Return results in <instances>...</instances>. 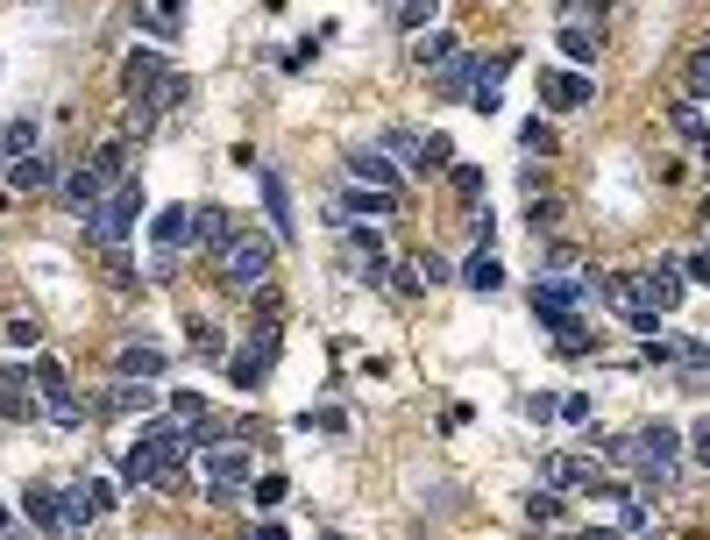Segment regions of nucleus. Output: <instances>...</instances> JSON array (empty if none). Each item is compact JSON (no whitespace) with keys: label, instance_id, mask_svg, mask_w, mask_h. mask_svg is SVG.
Wrapping results in <instances>:
<instances>
[{"label":"nucleus","instance_id":"nucleus-1","mask_svg":"<svg viewBox=\"0 0 710 540\" xmlns=\"http://www.w3.org/2000/svg\"><path fill=\"white\" fill-rule=\"evenodd\" d=\"M143 200H149V192H143V178H135V171L114 178L108 200L86 214V235H93V249H121V243H128V228L143 221Z\"/></svg>","mask_w":710,"mask_h":540},{"label":"nucleus","instance_id":"nucleus-2","mask_svg":"<svg viewBox=\"0 0 710 540\" xmlns=\"http://www.w3.org/2000/svg\"><path fill=\"white\" fill-rule=\"evenodd\" d=\"M597 292L611 299V313L632 327V335H654V327H661V313H668V306L654 299V284L640 278V270H597Z\"/></svg>","mask_w":710,"mask_h":540},{"label":"nucleus","instance_id":"nucleus-3","mask_svg":"<svg viewBox=\"0 0 710 540\" xmlns=\"http://www.w3.org/2000/svg\"><path fill=\"white\" fill-rule=\"evenodd\" d=\"M632 448H640V491H661V484H675L683 476V427L675 419H646L640 434H632Z\"/></svg>","mask_w":710,"mask_h":540},{"label":"nucleus","instance_id":"nucleus-4","mask_svg":"<svg viewBox=\"0 0 710 540\" xmlns=\"http://www.w3.org/2000/svg\"><path fill=\"white\" fill-rule=\"evenodd\" d=\"M540 484H554V491H576V498H597V505H611V498H626L632 484H618V476H604L590 455H540Z\"/></svg>","mask_w":710,"mask_h":540},{"label":"nucleus","instance_id":"nucleus-5","mask_svg":"<svg viewBox=\"0 0 710 540\" xmlns=\"http://www.w3.org/2000/svg\"><path fill=\"white\" fill-rule=\"evenodd\" d=\"M270 263H278V235H235L228 257H221L214 270H221V284H228V292L249 299L256 284H270Z\"/></svg>","mask_w":710,"mask_h":540},{"label":"nucleus","instance_id":"nucleus-6","mask_svg":"<svg viewBox=\"0 0 710 540\" xmlns=\"http://www.w3.org/2000/svg\"><path fill=\"white\" fill-rule=\"evenodd\" d=\"M270 378H278V327H256V335L228 356V384L235 392H263Z\"/></svg>","mask_w":710,"mask_h":540},{"label":"nucleus","instance_id":"nucleus-7","mask_svg":"<svg viewBox=\"0 0 710 540\" xmlns=\"http://www.w3.org/2000/svg\"><path fill=\"white\" fill-rule=\"evenodd\" d=\"M597 100L590 65H562V71H540V108L548 114H583Z\"/></svg>","mask_w":710,"mask_h":540},{"label":"nucleus","instance_id":"nucleus-8","mask_svg":"<svg viewBox=\"0 0 710 540\" xmlns=\"http://www.w3.org/2000/svg\"><path fill=\"white\" fill-rule=\"evenodd\" d=\"M335 221H391L398 214V192L391 185H370V178H349V185L335 192V206H327Z\"/></svg>","mask_w":710,"mask_h":540},{"label":"nucleus","instance_id":"nucleus-9","mask_svg":"<svg viewBox=\"0 0 710 540\" xmlns=\"http://www.w3.org/2000/svg\"><path fill=\"white\" fill-rule=\"evenodd\" d=\"M235 235H241V228H235V214H228V206H214V200H200V206H192V235H185V243H192V257L221 263Z\"/></svg>","mask_w":710,"mask_h":540},{"label":"nucleus","instance_id":"nucleus-10","mask_svg":"<svg viewBox=\"0 0 710 540\" xmlns=\"http://www.w3.org/2000/svg\"><path fill=\"white\" fill-rule=\"evenodd\" d=\"M349 228V221H341ZM341 257H349V278H362V284H384L391 278V249H384V235L376 228H349L341 235Z\"/></svg>","mask_w":710,"mask_h":540},{"label":"nucleus","instance_id":"nucleus-11","mask_svg":"<svg viewBox=\"0 0 710 540\" xmlns=\"http://www.w3.org/2000/svg\"><path fill=\"white\" fill-rule=\"evenodd\" d=\"M108 185H114V178L108 171H100V164H71V171L65 178H57V206H65V214H93V206L100 200H108Z\"/></svg>","mask_w":710,"mask_h":540},{"label":"nucleus","instance_id":"nucleus-12","mask_svg":"<svg viewBox=\"0 0 710 540\" xmlns=\"http://www.w3.org/2000/svg\"><path fill=\"white\" fill-rule=\"evenodd\" d=\"M206 476H214V505H235L241 484H249V455L235 441H214L206 448Z\"/></svg>","mask_w":710,"mask_h":540},{"label":"nucleus","instance_id":"nucleus-13","mask_svg":"<svg viewBox=\"0 0 710 540\" xmlns=\"http://www.w3.org/2000/svg\"><path fill=\"white\" fill-rule=\"evenodd\" d=\"M249 171H256V192H263L270 235H278V243H292V235H298V214H292V185H284V178L270 171V164H249Z\"/></svg>","mask_w":710,"mask_h":540},{"label":"nucleus","instance_id":"nucleus-14","mask_svg":"<svg viewBox=\"0 0 710 540\" xmlns=\"http://www.w3.org/2000/svg\"><path fill=\"white\" fill-rule=\"evenodd\" d=\"M341 164H349V178H370V185H391V192H398V178H405V164L391 157L384 143H349Z\"/></svg>","mask_w":710,"mask_h":540},{"label":"nucleus","instance_id":"nucleus-15","mask_svg":"<svg viewBox=\"0 0 710 540\" xmlns=\"http://www.w3.org/2000/svg\"><path fill=\"white\" fill-rule=\"evenodd\" d=\"M0 419H14V427H36L43 419V398L29 392V363L0 370Z\"/></svg>","mask_w":710,"mask_h":540},{"label":"nucleus","instance_id":"nucleus-16","mask_svg":"<svg viewBox=\"0 0 710 540\" xmlns=\"http://www.w3.org/2000/svg\"><path fill=\"white\" fill-rule=\"evenodd\" d=\"M121 484H128V491H149V484H164V491H171V462L157 455V441H149V434L128 448V455H121Z\"/></svg>","mask_w":710,"mask_h":540},{"label":"nucleus","instance_id":"nucleus-17","mask_svg":"<svg viewBox=\"0 0 710 540\" xmlns=\"http://www.w3.org/2000/svg\"><path fill=\"white\" fill-rule=\"evenodd\" d=\"M22 519L43 533H65V484H29L22 491Z\"/></svg>","mask_w":710,"mask_h":540},{"label":"nucleus","instance_id":"nucleus-18","mask_svg":"<svg viewBox=\"0 0 710 540\" xmlns=\"http://www.w3.org/2000/svg\"><path fill=\"white\" fill-rule=\"evenodd\" d=\"M597 50H604V29L590 22V14L568 8L562 14V57H568V65H597Z\"/></svg>","mask_w":710,"mask_h":540},{"label":"nucleus","instance_id":"nucleus-19","mask_svg":"<svg viewBox=\"0 0 710 540\" xmlns=\"http://www.w3.org/2000/svg\"><path fill=\"white\" fill-rule=\"evenodd\" d=\"M57 178H65V171H57L43 149H29V157L8 164V192H29V200H36V192H57Z\"/></svg>","mask_w":710,"mask_h":540},{"label":"nucleus","instance_id":"nucleus-20","mask_svg":"<svg viewBox=\"0 0 710 540\" xmlns=\"http://www.w3.org/2000/svg\"><path fill=\"white\" fill-rule=\"evenodd\" d=\"M476 71H483V57L476 50H455L448 65H433V93H441V100H470L476 93Z\"/></svg>","mask_w":710,"mask_h":540},{"label":"nucleus","instance_id":"nucleus-21","mask_svg":"<svg viewBox=\"0 0 710 540\" xmlns=\"http://www.w3.org/2000/svg\"><path fill=\"white\" fill-rule=\"evenodd\" d=\"M640 278H646V284H654V299H661V306H668V313H675V306H683V292H689V270H683V263H675V257H654V263H646V270H640Z\"/></svg>","mask_w":710,"mask_h":540},{"label":"nucleus","instance_id":"nucleus-22","mask_svg":"<svg viewBox=\"0 0 710 540\" xmlns=\"http://www.w3.org/2000/svg\"><path fill=\"white\" fill-rule=\"evenodd\" d=\"M185 235H192V206H164V214L149 221V243H157V257H164V263L178 257V243H185Z\"/></svg>","mask_w":710,"mask_h":540},{"label":"nucleus","instance_id":"nucleus-23","mask_svg":"<svg viewBox=\"0 0 710 540\" xmlns=\"http://www.w3.org/2000/svg\"><path fill=\"white\" fill-rule=\"evenodd\" d=\"M114 370H121V378H143V384H157L164 370H171V356H164L157 341H135V349H121V356H114Z\"/></svg>","mask_w":710,"mask_h":540},{"label":"nucleus","instance_id":"nucleus-24","mask_svg":"<svg viewBox=\"0 0 710 540\" xmlns=\"http://www.w3.org/2000/svg\"><path fill=\"white\" fill-rule=\"evenodd\" d=\"M143 29L157 43H178L185 36V0H143Z\"/></svg>","mask_w":710,"mask_h":540},{"label":"nucleus","instance_id":"nucleus-25","mask_svg":"<svg viewBox=\"0 0 710 540\" xmlns=\"http://www.w3.org/2000/svg\"><path fill=\"white\" fill-rule=\"evenodd\" d=\"M448 57H455V36L427 22V29L413 36V65H419V71H433V65H448Z\"/></svg>","mask_w":710,"mask_h":540},{"label":"nucleus","instance_id":"nucleus-26","mask_svg":"<svg viewBox=\"0 0 710 540\" xmlns=\"http://www.w3.org/2000/svg\"><path fill=\"white\" fill-rule=\"evenodd\" d=\"M462 284H470V292H505V263L491 257V243H483L476 257L462 263Z\"/></svg>","mask_w":710,"mask_h":540},{"label":"nucleus","instance_id":"nucleus-27","mask_svg":"<svg viewBox=\"0 0 710 540\" xmlns=\"http://www.w3.org/2000/svg\"><path fill=\"white\" fill-rule=\"evenodd\" d=\"M526 519H533V527H562L568 519V491H533V498H526Z\"/></svg>","mask_w":710,"mask_h":540},{"label":"nucleus","instance_id":"nucleus-28","mask_svg":"<svg viewBox=\"0 0 710 540\" xmlns=\"http://www.w3.org/2000/svg\"><path fill=\"white\" fill-rule=\"evenodd\" d=\"M519 149H526V157H554V149H562V135H554L548 114H533V122L519 128Z\"/></svg>","mask_w":710,"mask_h":540},{"label":"nucleus","instance_id":"nucleus-29","mask_svg":"<svg viewBox=\"0 0 710 540\" xmlns=\"http://www.w3.org/2000/svg\"><path fill=\"white\" fill-rule=\"evenodd\" d=\"M36 135H43V128H36V114L8 122V128H0V157H8V164H14V157H29V149H36Z\"/></svg>","mask_w":710,"mask_h":540},{"label":"nucleus","instance_id":"nucleus-30","mask_svg":"<svg viewBox=\"0 0 710 540\" xmlns=\"http://www.w3.org/2000/svg\"><path fill=\"white\" fill-rule=\"evenodd\" d=\"M433 8H441V0H391V22H398L405 36H419V29L433 22Z\"/></svg>","mask_w":710,"mask_h":540},{"label":"nucleus","instance_id":"nucleus-31","mask_svg":"<svg viewBox=\"0 0 710 540\" xmlns=\"http://www.w3.org/2000/svg\"><path fill=\"white\" fill-rule=\"evenodd\" d=\"M683 100H710V50L697 43V57L683 65Z\"/></svg>","mask_w":710,"mask_h":540},{"label":"nucleus","instance_id":"nucleus-32","mask_svg":"<svg viewBox=\"0 0 710 540\" xmlns=\"http://www.w3.org/2000/svg\"><path fill=\"white\" fill-rule=\"evenodd\" d=\"M384 284H391V292H405V299H413V292H427V270H419V257H398Z\"/></svg>","mask_w":710,"mask_h":540},{"label":"nucleus","instance_id":"nucleus-33","mask_svg":"<svg viewBox=\"0 0 710 540\" xmlns=\"http://www.w3.org/2000/svg\"><path fill=\"white\" fill-rule=\"evenodd\" d=\"M128 149H135V135H114V143H100V171H108V178H128Z\"/></svg>","mask_w":710,"mask_h":540},{"label":"nucleus","instance_id":"nucleus-34","mask_svg":"<svg viewBox=\"0 0 710 540\" xmlns=\"http://www.w3.org/2000/svg\"><path fill=\"white\" fill-rule=\"evenodd\" d=\"M455 164V143L448 135H419V171H448Z\"/></svg>","mask_w":710,"mask_h":540},{"label":"nucleus","instance_id":"nucleus-35","mask_svg":"<svg viewBox=\"0 0 710 540\" xmlns=\"http://www.w3.org/2000/svg\"><path fill=\"white\" fill-rule=\"evenodd\" d=\"M384 149L405 164V171H419V135L413 128H384Z\"/></svg>","mask_w":710,"mask_h":540},{"label":"nucleus","instance_id":"nucleus-36","mask_svg":"<svg viewBox=\"0 0 710 540\" xmlns=\"http://www.w3.org/2000/svg\"><path fill=\"white\" fill-rule=\"evenodd\" d=\"M298 427H320V434H349V413L341 405H320V413H306Z\"/></svg>","mask_w":710,"mask_h":540},{"label":"nucleus","instance_id":"nucleus-37","mask_svg":"<svg viewBox=\"0 0 710 540\" xmlns=\"http://www.w3.org/2000/svg\"><path fill=\"white\" fill-rule=\"evenodd\" d=\"M618 527H632V533H640V527H654V513H646V498H618Z\"/></svg>","mask_w":710,"mask_h":540},{"label":"nucleus","instance_id":"nucleus-38","mask_svg":"<svg viewBox=\"0 0 710 540\" xmlns=\"http://www.w3.org/2000/svg\"><path fill=\"white\" fill-rule=\"evenodd\" d=\"M540 270H583V249H568V243H548V257H540Z\"/></svg>","mask_w":710,"mask_h":540},{"label":"nucleus","instance_id":"nucleus-39","mask_svg":"<svg viewBox=\"0 0 710 540\" xmlns=\"http://www.w3.org/2000/svg\"><path fill=\"white\" fill-rule=\"evenodd\" d=\"M8 341H14V349H36V341H43V320H36V313H29V320H8Z\"/></svg>","mask_w":710,"mask_h":540},{"label":"nucleus","instance_id":"nucleus-40","mask_svg":"<svg viewBox=\"0 0 710 540\" xmlns=\"http://www.w3.org/2000/svg\"><path fill=\"white\" fill-rule=\"evenodd\" d=\"M192 349L221 356V327H214V320H200V313H192Z\"/></svg>","mask_w":710,"mask_h":540},{"label":"nucleus","instance_id":"nucleus-41","mask_svg":"<svg viewBox=\"0 0 710 540\" xmlns=\"http://www.w3.org/2000/svg\"><path fill=\"white\" fill-rule=\"evenodd\" d=\"M554 221H562V206H554V200H533V206H526V228H554Z\"/></svg>","mask_w":710,"mask_h":540},{"label":"nucleus","instance_id":"nucleus-42","mask_svg":"<svg viewBox=\"0 0 710 540\" xmlns=\"http://www.w3.org/2000/svg\"><path fill=\"white\" fill-rule=\"evenodd\" d=\"M79 484H86V498H93V513H114V498H121L114 484H100V476H79Z\"/></svg>","mask_w":710,"mask_h":540},{"label":"nucleus","instance_id":"nucleus-43","mask_svg":"<svg viewBox=\"0 0 710 540\" xmlns=\"http://www.w3.org/2000/svg\"><path fill=\"white\" fill-rule=\"evenodd\" d=\"M689 462L710 470V419H703V427H689Z\"/></svg>","mask_w":710,"mask_h":540},{"label":"nucleus","instance_id":"nucleus-44","mask_svg":"<svg viewBox=\"0 0 710 540\" xmlns=\"http://www.w3.org/2000/svg\"><path fill=\"white\" fill-rule=\"evenodd\" d=\"M448 178H455V192H483V171H476V164H448Z\"/></svg>","mask_w":710,"mask_h":540},{"label":"nucleus","instance_id":"nucleus-45","mask_svg":"<svg viewBox=\"0 0 710 540\" xmlns=\"http://www.w3.org/2000/svg\"><path fill=\"white\" fill-rule=\"evenodd\" d=\"M171 413H178V419H200L206 398H200V392H171Z\"/></svg>","mask_w":710,"mask_h":540},{"label":"nucleus","instance_id":"nucleus-46","mask_svg":"<svg viewBox=\"0 0 710 540\" xmlns=\"http://www.w3.org/2000/svg\"><path fill=\"white\" fill-rule=\"evenodd\" d=\"M284 491H292V484H284V476H263V484H256V505H278Z\"/></svg>","mask_w":710,"mask_h":540},{"label":"nucleus","instance_id":"nucleus-47","mask_svg":"<svg viewBox=\"0 0 710 540\" xmlns=\"http://www.w3.org/2000/svg\"><path fill=\"white\" fill-rule=\"evenodd\" d=\"M683 270H689V284H710V243H703V249H697V257H689Z\"/></svg>","mask_w":710,"mask_h":540},{"label":"nucleus","instance_id":"nucleus-48","mask_svg":"<svg viewBox=\"0 0 710 540\" xmlns=\"http://www.w3.org/2000/svg\"><path fill=\"white\" fill-rule=\"evenodd\" d=\"M568 8H576V14H597V22H604V8H611V0H568Z\"/></svg>","mask_w":710,"mask_h":540},{"label":"nucleus","instance_id":"nucleus-49","mask_svg":"<svg viewBox=\"0 0 710 540\" xmlns=\"http://www.w3.org/2000/svg\"><path fill=\"white\" fill-rule=\"evenodd\" d=\"M8 527H14V513H8V505H0V533H8Z\"/></svg>","mask_w":710,"mask_h":540},{"label":"nucleus","instance_id":"nucleus-50","mask_svg":"<svg viewBox=\"0 0 710 540\" xmlns=\"http://www.w3.org/2000/svg\"><path fill=\"white\" fill-rule=\"evenodd\" d=\"M703 228H710V206H703Z\"/></svg>","mask_w":710,"mask_h":540},{"label":"nucleus","instance_id":"nucleus-51","mask_svg":"<svg viewBox=\"0 0 710 540\" xmlns=\"http://www.w3.org/2000/svg\"><path fill=\"white\" fill-rule=\"evenodd\" d=\"M703 50H710V36H703Z\"/></svg>","mask_w":710,"mask_h":540}]
</instances>
